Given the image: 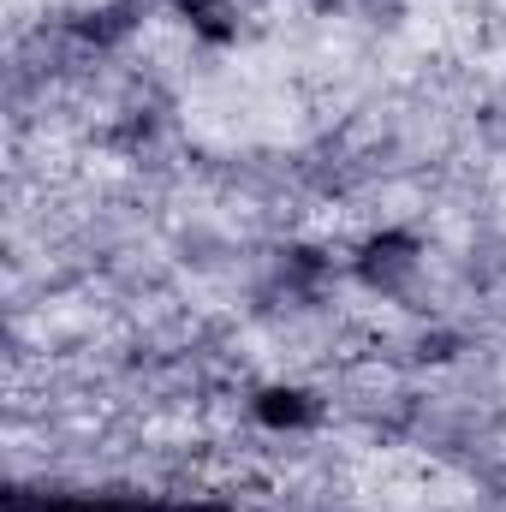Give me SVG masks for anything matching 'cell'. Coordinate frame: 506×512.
Returning <instances> with one entry per match:
<instances>
[{
	"label": "cell",
	"mask_w": 506,
	"mask_h": 512,
	"mask_svg": "<svg viewBox=\"0 0 506 512\" xmlns=\"http://www.w3.org/2000/svg\"><path fill=\"white\" fill-rule=\"evenodd\" d=\"M256 417L274 423V429H304V423L322 417V405H316V393H304V387H268V393L256 399Z\"/></svg>",
	"instance_id": "obj_2"
},
{
	"label": "cell",
	"mask_w": 506,
	"mask_h": 512,
	"mask_svg": "<svg viewBox=\"0 0 506 512\" xmlns=\"http://www.w3.org/2000/svg\"><path fill=\"white\" fill-rule=\"evenodd\" d=\"M173 6L185 12V24H191L203 42H233V36H239V18H233L227 0H173Z\"/></svg>",
	"instance_id": "obj_3"
},
{
	"label": "cell",
	"mask_w": 506,
	"mask_h": 512,
	"mask_svg": "<svg viewBox=\"0 0 506 512\" xmlns=\"http://www.w3.org/2000/svg\"><path fill=\"white\" fill-rule=\"evenodd\" d=\"M322 12L352 18V24H364V30H393V24L405 18V0H322Z\"/></svg>",
	"instance_id": "obj_4"
},
{
	"label": "cell",
	"mask_w": 506,
	"mask_h": 512,
	"mask_svg": "<svg viewBox=\"0 0 506 512\" xmlns=\"http://www.w3.org/2000/svg\"><path fill=\"white\" fill-rule=\"evenodd\" d=\"M358 280L370 286V292H405L411 280H417V268H423V239L417 233H405V227H387L376 239H364V251H358Z\"/></svg>",
	"instance_id": "obj_1"
}]
</instances>
